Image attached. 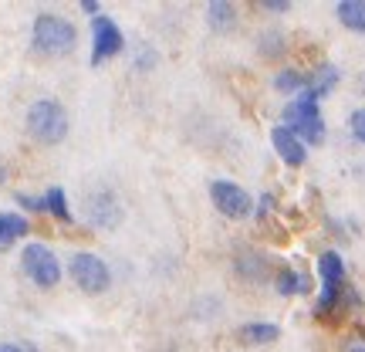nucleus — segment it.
<instances>
[{
  "label": "nucleus",
  "mask_w": 365,
  "mask_h": 352,
  "mask_svg": "<svg viewBox=\"0 0 365 352\" xmlns=\"http://www.w3.org/2000/svg\"><path fill=\"white\" fill-rule=\"evenodd\" d=\"M345 352H365V339H362V336H352V339H345Z\"/></svg>",
  "instance_id": "23"
},
{
  "label": "nucleus",
  "mask_w": 365,
  "mask_h": 352,
  "mask_svg": "<svg viewBox=\"0 0 365 352\" xmlns=\"http://www.w3.org/2000/svg\"><path fill=\"white\" fill-rule=\"evenodd\" d=\"M284 126L298 136L301 143L308 146L325 143V119L318 112V102L304 99V95H298V99H291L284 105Z\"/></svg>",
  "instance_id": "3"
},
{
  "label": "nucleus",
  "mask_w": 365,
  "mask_h": 352,
  "mask_svg": "<svg viewBox=\"0 0 365 352\" xmlns=\"http://www.w3.org/2000/svg\"><path fill=\"white\" fill-rule=\"evenodd\" d=\"M339 85V68L335 65H318L314 71H308V85H304V99H312V102H318V99H325L328 91Z\"/></svg>",
  "instance_id": "10"
},
{
  "label": "nucleus",
  "mask_w": 365,
  "mask_h": 352,
  "mask_svg": "<svg viewBox=\"0 0 365 352\" xmlns=\"http://www.w3.org/2000/svg\"><path fill=\"white\" fill-rule=\"evenodd\" d=\"M304 85H308V75H301L298 68H284V71H277L274 75V89L284 91V95H291V91H304Z\"/></svg>",
  "instance_id": "18"
},
{
  "label": "nucleus",
  "mask_w": 365,
  "mask_h": 352,
  "mask_svg": "<svg viewBox=\"0 0 365 352\" xmlns=\"http://www.w3.org/2000/svg\"><path fill=\"white\" fill-rule=\"evenodd\" d=\"M274 285H277L281 295H304V291H312V278L304 271H294V268H281Z\"/></svg>",
  "instance_id": "13"
},
{
  "label": "nucleus",
  "mask_w": 365,
  "mask_h": 352,
  "mask_svg": "<svg viewBox=\"0 0 365 352\" xmlns=\"http://www.w3.org/2000/svg\"><path fill=\"white\" fill-rule=\"evenodd\" d=\"M88 221L102 231H112L122 223V207H118V196L112 190H95L88 196Z\"/></svg>",
  "instance_id": "8"
},
{
  "label": "nucleus",
  "mask_w": 365,
  "mask_h": 352,
  "mask_svg": "<svg viewBox=\"0 0 365 352\" xmlns=\"http://www.w3.org/2000/svg\"><path fill=\"white\" fill-rule=\"evenodd\" d=\"M7 180V170H4V163H0V183Z\"/></svg>",
  "instance_id": "28"
},
{
  "label": "nucleus",
  "mask_w": 365,
  "mask_h": 352,
  "mask_svg": "<svg viewBox=\"0 0 365 352\" xmlns=\"http://www.w3.org/2000/svg\"><path fill=\"white\" fill-rule=\"evenodd\" d=\"M75 44H78V31L71 21L58 17V14H38L34 17V48L41 54L61 58V54L75 51Z\"/></svg>",
  "instance_id": "2"
},
{
  "label": "nucleus",
  "mask_w": 365,
  "mask_h": 352,
  "mask_svg": "<svg viewBox=\"0 0 365 352\" xmlns=\"http://www.w3.org/2000/svg\"><path fill=\"white\" fill-rule=\"evenodd\" d=\"M349 126H352V136L359 143H365V109H355L352 116H349Z\"/></svg>",
  "instance_id": "20"
},
{
  "label": "nucleus",
  "mask_w": 365,
  "mask_h": 352,
  "mask_svg": "<svg viewBox=\"0 0 365 352\" xmlns=\"http://www.w3.org/2000/svg\"><path fill=\"white\" fill-rule=\"evenodd\" d=\"M91 65H102L105 58H115V54H122V48H125V38H122V31H118V24L112 21V17H105V14H98L95 21H91Z\"/></svg>",
  "instance_id": "7"
},
{
  "label": "nucleus",
  "mask_w": 365,
  "mask_h": 352,
  "mask_svg": "<svg viewBox=\"0 0 365 352\" xmlns=\"http://www.w3.org/2000/svg\"><path fill=\"white\" fill-rule=\"evenodd\" d=\"M237 336H240V342H247V346H271V342H277L281 328L271 326V322H247Z\"/></svg>",
  "instance_id": "14"
},
{
  "label": "nucleus",
  "mask_w": 365,
  "mask_h": 352,
  "mask_svg": "<svg viewBox=\"0 0 365 352\" xmlns=\"http://www.w3.org/2000/svg\"><path fill=\"white\" fill-rule=\"evenodd\" d=\"M335 17L341 21V27H349L355 34H365V0H341V4H335Z\"/></svg>",
  "instance_id": "12"
},
{
  "label": "nucleus",
  "mask_w": 365,
  "mask_h": 352,
  "mask_svg": "<svg viewBox=\"0 0 365 352\" xmlns=\"http://www.w3.org/2000/svg\"><path fill=\"white\" fill-rule=\"evenodd\" d=\"M271 143H274V149H277V156L284 159L287 166H301V163L308 159L304 143H301V139L287 129V126H274V129H271Z\"/></svg>",
  "instance_id": "9"
},
{
  "label": "nucleus",
  "mask_w": 365,
  "mask_h": 352,
  "mask_svg": "<svg viewBox=\"0 0 365 352\" xmlns=\"http://www.w3.org/2000/svg\"><path fill=\"white\" fill-rule=\"evenodd\" d=\"M68 271H71V278H75V285H78L81 291H88V295L105 291V288H108V281H112L108 264H105L98 254H91V251L75 254V258H71V264H68Z\"/></svg>",
  "instance_id": "5"
},
{
  "label": "nucleus",
  "mask_w": 365,
  "mask_h": 352,
  "mask_svg": "<svg viewBox=\"0 0 365 352\" xmlns=\"http://www.w3.org/2000/svg\"><path fill=\"white\" fill-rule=\"evenodd\" d=\"M261 7L267 14H284V11H291V0H261Z\"/></svg>",
  "instance_id": "22"
},
{
  "label": "nucleus",
  "mask_w": 365,
  "mask_h": 352,
  "mask_svg": "<svg viewBox=\"0 0 365 352\" xmlns=\"http://www.w3.org/2000/svg\"><path fill=\"white\" fill-rule=\"evenodd\" d=\"M237 271L244 274L247 281H264L271 274V261H267V254H261V251H240L237 254Z\"/></svg>",
  "instance_id": "11"
},
{
  "label": "nucleus",
  "mask_w": 365,
  "mask_h": 352,
  "mask_svg": "<svg viewBox=\"0 0 365 352\" xmlns=\"http://www.w3.org/2000/svg\"><path fill=\"white\" fill-rule=\"evenodd\" d=\"M24 271L38 288H54L61 281V264L44 244H27L24 248Z\"/></svg>",
  "instance_id": "6"
},
{
  "label": "nucleus",
  "mask_w": 365,
  "mask_h": 352,
  "mask_svg": "<svg viewBox=\"0 0 365 352\" xmlns=\"http://www.w3.org/2000/svg\"><path fill=\"white\" fill-rule=\"evenodd\" d=\"M27 132L44 146H58L68 136V112L54 99H38L27 109Z\"/></svg>",
  "instance_id": "1"
},
{
  "label": "nucleus",
  "mask_w": 365,
  "mask_h": 352,
  "mask_svg": "<svg viewBox=\"0 0 365 352\" xmlns=\"http://www.w3.org/2000/svg\"><path fill=\"white\" fill-rule=\"evenodd\" d=\"M207 17H210V27L230 31L237 24V7L230 0H213V4H207Z\"/></svg>",
  "instance_id": "16"
},
{
  "label": "nucleus",
  "mask_w": 365,
  "mask_h": 352,
  "mask_svg": "<svg viewBox=\"0 0 365 352\" xmlns=\"http://www.w3.org/2000/svg\"><path fill=\"white\" fill-rule=\"evenodd\" d=\"M271 210H274V196H271V193H264V196H261V207H257V213H261V217H267Z\"/></svg>",
  "instance_id": "24"
},
{
  "label": "nucleus",
  "mask_w": 365,
  "mask_h": 352,
  "mask_svg": "<svg viewBox=\"0 0 365 352\" xmlns=\"http://www.w3.org/2000/svg\"><path fill=\"white\" fill-rule=\"evenodd\" d=\"M21 349H24V352H38L34 346H31V342H21Z\"/></svg>",
  "instance_id": "27"
},
{
  "label": "nucleus",
  "mask_w": 365,
  "mask_h": 352,
  "mask_svg": "<svg viewBox=\"0 0 365 352\" xmlns=\"http://www.w3.org/2000/svg\"><path fill=\"white\" fill-rule=\"evenodd\" d=\"M17 203L24 210H31V213H41V210H48V203H44V196H27V193H17Z\"/></svg>",
  "instance_id": "21"
},
{
  "label": "nucleus",
  "mask_w": 365,
  "mask_h": 352,
  "mask_svg": "<svg viewBox=\"0 0 365 352\" xmlns=\"http://www.w3.org/2000/svg\"><path fill=\"white\" fill-rule=\"evenodd\" d=\"M81 11L91 14V21H95V17H98V4H95V0H81Z\"/></svg>",
  "instance_id": "25"
},
{
  "label": "nucleus",
  "mask_w": 365,
  "mask_h": 352,
  "mask_svg": "<svg viewBox=\"0 0 365 352\" xmlns=\"http://www.w3.org/2000/svg\"><path fill=\"white\" fill-rule=\"evenodd\" d=\"M318 274H322V285H345V261L335 251H325L318 258Z\"/></svg>",
  "instance_id": "15"
},
{
  "label": "nucleus",
  "mask_w": 365,
  "mask_h": 352,
  "mask_svg": "<svg viewBox=\"0 0 365 352\" xmlns=\"http://www.w3.org/2000/svg\"><path fill=\"white\" fill-rule=\"evenodd\" d=\"M27 234V221L21 213H0V251H7L17 237Z\"/></svg>",
  "instance_id": "17"
},
{
  "label": "nucleus",
  "mask_w": 365,
  "mask_h": 352,
  "mask_svg": "<svg viewBox=\"0 0 365 352\" xmlns=\"http://www.w3.org/2000/svg\"><path fill=\"white\" fill-rule=\"evenodd\" d=\"M44 203H48V213L58 217L61 223H71V210H68V196L61 186H51L48 193H44Z\"/></svg>",
  "instance_id": "19"
},
{
  "label": "nucleus",
  "mask_w": 365,
  "mask_h": 352,
  "mask_svg": "<svg viewBox=\"0 0 365 352\" xmlns=\"http://www.w3.org/2000/svg\"><path fill=\"white\" fill-rule=\"evenodd\" d=\"M210 200H213V207L220 210L223 217H230V221H247L250 213H254V196L230 180L210 183Z\"/></svg>",
  "instance_id": "4"
},
{
  "label": "nucleus",
  "mask_w": 365,
  "mask_h": 352,
  "mask_svg": "<svg viewBox=\"0 0 365 352\" xmlns=\"http://www.w3.org/2000/svg\"><path fill=\"white\" fill-rule=\"evenodd\" d=\"M0 352H24L21 346H14V342H0Z\"/></svg>",
  "instance_id": "26"
}]
</instances>
